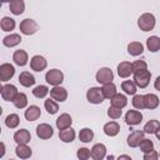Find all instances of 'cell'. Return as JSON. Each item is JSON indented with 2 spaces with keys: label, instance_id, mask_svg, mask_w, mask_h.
I'll use <instances>...</instances> for the list:
<instances>
[{
  "label": "cell",
  "instance_id": "7bdbcfd3",
  "mask_svg": "<svg viewBox=\"0 0 160 160\" xmlns=\"http://www.w3.org/2000/svg\"><path fill=\"white\" fill-rule=\"evenodd\" d=\"M76 156H78L79 160H89V158H91L90 149H88V148H80V149H78Z\"/></svg>",
  "mask_w": 160,
  "mask_h": 160
},
{
  "label": "cell",
  "instance_id": "8992f818",
  "mask_svg": "<svg viewBox=\"0 0 160 160\" xmlns=\"http://www.w3.org/2000/svg\"><path fill=\"white\" fill-rule=\"evenodd\" d=\"M19 94L18 88L14 84H2L1 89H0V95L2 98V100L5 101H11L16 98V95Z\"/></svg>",
  "mask_w": 160,
  "mask_h": 160
},
{
  "label": "cell",
  "instance_id": "c3c4849f",
  "mask_svg": "<svg viewBox=\"0 0 160 160\" xmlns=\"http://www.w3.org/2000/svg\"><path fill=\"white\" fill-rule=\"evenodd\" d=\"M1 148H2V151H1V156H4V155H5V144H4V142H1Z\"/></svg>",
  "mask_w": 160,
  "mask_h": 160
},
{
  "label": "cell",
  "instance_id": "44dd1931",
  "mask_svg": "<svg viewBox=\"0 0 160 160\" xmlns=\"http://www.w3.org/2000/svg\"><path fill=\"white\" fill-rule=\"evenodd\" d=\"M15 155L19 159L26 160V159H29L32 155V150H31V148L28 144H20V145H18L15 148Z\"/></svg>",
  "mask_w": 160,
  "mask_h": 160
},
{
  "label": "cell",
  "instance_id": "4316f807",
  "mask_svg": "<svg viewBox=\"0 0 160 160\" xmlns=\"http://www.w3.org/2000/svg\"><path fill=\"white\" fill-rule=\"evenodd\" d=\"M128 52L131 56H139L144 52V45L140 41H131L128 44Z\"/></svg>",
  "mask_w": 160,
  "mask_h": 160
},
{
  "label": "cell",
  "instance_id": "cb8c5ba5",
  "mask_svg": "<svg viewBox=\"0 0 160 160\" xmlns=\"http://www.w3.org/2000/svg\"><path fill=\"white\" fill-rule=\"evenodd\" d=\"M102 130H104V134H105L106 136L112 138V136H116V135L120 132V125H119L116 121L112 120V121L106 122V124L104 125Z\"/></svg>",
  "mask_w": 160,
  "mask_h": 160
},
{
  "label": "cell",
  "instance_id": "f907efd6",
  "mask_svg": "<svg viewBox=\"0 0 160 160\" xmlns=\"http://www.w3.org/2000/svg\"><path fill=\"white\" fill-rule=\"evenodd\" d=\"M9 160H14V159H9Z\"/></svg>",
  "mask_w": 160,
  "mask_h": 160
},
{
  "label": "cell",
  "instance_id": "681fc988",
  "mask_svg": "<svg viewBox=\"0 0 160 160\" xmlns=\"http://www.w3.org/2000/svg\"><path fill=\"white\" fill-rule=\"evenodd\" d=\"M106 159H108V160H112V159H114V158H112V156H110V155H109V156H108V158H106Z\"/></svg>",
  "mask_w": 160,
  "mask_h": 160
},
{
  "label": "cell",
  "instance_id": "7c38bea8",
  "mask_svg": "<svg viewBox=\"0 0 160 160\" xmlns=\"http://www.w3.org/2000/svg\"><path fill=\"white\" fill-rule=\"evenodd\" d=\"M50 98L56 102H64L68 99V90L62 86H54L50 89Z\"/></svg>",
  "mask_w": 160,
  "mask_h": 160
},
{
  "label": "cell",
  "instance_id": "74e56055",
  "mask_svg": "<svg viewBox=\"0 0 160 160\" xmlns=\"http://www.w3.org/2000/svg\"><path fill=\"white\" fill-rule=\"evenodd\" d=\"M44 108L48 111V114H50V115H54L59 111V104L52 99H46L44 101Z\"/></svg>",
  "mask_w": 160,
  "mask_h": 160
},
{
  "label": "cell",
  "instance_id": "2e32d148",
  "mask_svg": "<svg viewBox=\"0 0 160 160\" xmlns=\"http://www.w3.org/2000/svg\"><path fill=\"white\" fill-rule=\"evenodd\" d=\"M12 61L18 66H25L29 61V55L25 50H21V49L15 50L14 54H12Z\"/></svg>",
  "mask_w": 160,
  "mask_h": 160
},
{
  "label": "cell",
  "instance_id": "ac0fdd59",
  "mask_svg": "<svg viewBox=\"0 0 160 160\" xmlns=\"http://www.w3.org/2000/svg\"><path fill=\"white\" fill-rule=\"evenodd\" d=\"M24 116L28 121H35L41 116V110L38 105H30V106L26 108V110L24 112Z\"/></svg>",
  "mask_w": 160,
  "mask_h": 160
},
{
  "label": "cell",
  "instance_id": "3957f363",
  "mask_svg": "<svg viewBox=\"0 0 160 160\" xmlns=\"http://www.w3.org/2000/svg\"><path fill=\"white\" fill-rule=\"evenodd\" d=\"M45 80L52 88L54 86H60L61 82L64 81V72L59 69H50L45 74Z\"/></svg>",
  "mask_w": 160,
  "mask_h": 160
},
{
  "label": "cell",
  "instance_id": "8d00e7d4",
  "mask_svg": "<svg viewBox=\"0 0 160 160\" xmlns=\"http://www.w3.org/2000/svg\"><path fill=\"white\" fill-rule=\"evenodd\" d=\"M49 92H50V90L46 85H38L32 89V95L36 99H45Z\"/></svg>",
  "mask_w": 160,
  "mask_h": 160
},
{
  "label": "cell",
  "instance_id": "52a82bcc",
  "mask_svg": "<svg viewBox=\"0 0 160 160\" xmlns=\"http://www.w3.org/2000/svg\"><path fill=\"white\" fill-rule=\"evenodd\" d=\"M134 75V82L138 88L140 89H145L149 84H150V80H151V72L149 70H145V71H141V72H136V74H132Z\"/></svg>",
  "mask_w": 160,
  "mask_h": 160
},
{
  "label": "cell",
  "instance_id": "30bf717a",
  "mask_svg": "<svg viewBox=\"0 0 160 160\" xmlns=\"http://www.w3.org/2000/svg\"><path fill=\"white\" fill-rule=\"evenodd\" d=\"M48 66V60L42 55H34L30 59V69L38 72H41Z\"/></svg>",
  "mask_w": 160,
  "mask_h": 160
},
{
  "label": "cell",
  "instance_id": "bcb514c9",
  "mask_svg": "<svg viewBox=\"0 0 160 160\" xmlns=\"http://www.w3.org/2000/svg\"><path fill=\"white\" fill-rule=\"evenodd\" d=\"M154 88H155L158 91H160V75L155 79V81H154Z\"/></svg>",
  "mask_w": 160,
  "mask_h": 160
},
{
  "label": "cell",
  "instance_id": "e575fe53",
  "mask_svg": "<svg viewBox=\"0 0 160 160\" xmlns=\"http://www.w3.org/2000/svg\"><path fill=\"white\" fill-rule=\"evenodd\" d=\"M20 124V118L18 114H9L5 118V125L9 129H16Z\"/></svg>",
  "mask_w": 160,
  "mask_h": 160
},
{
  "label": "cell",
  "instance_id": "d6986e66",
  "mask_svg": "<svg viewBox=\"0 0 160 160\" xmlns=\"http://www.w3.org/2000/svg\"><path fill=\"white\" fill-rule=\"evenodd\" d=\"M116 70H118V75L120 78H122V79H126L130 75H132V65L129 61H121L118 65Z\"/></svg>",
  "mask_w": 160,
  "mask_h": 160
},
{
  "label": "cell",
  "instance_id": "b9f144b4",
  "mask_svg": "<svg viewBox=\"0 0 160 160\" xmlns=\"http://www.w3.org/2000/svg\"><path fill=\"white\" fill-rule=\"evenodd\" d=\"M122 115V110L121 109H118V108H114L110 105V108L108 109V116L112 120H116V119H120Z\"/></svg>",
  "mask_w": 160,
  "mask_h": 160
},
{
  "label": "cell",
  "instance_id": "4fadbf2b",
  "mask_svg": "<svg viewBox=\"0 0 160 160\" xmlns=\"http://www.w3.org/2000/svg\"><path fill=\"white\" fill-rule=\"evenodd\" d=\"M144 135H145V132L141 131V130H134V131H131L129 134V136H128V145L130 148H139L140 142L144 139Z\"/></svg>",
  "mask_w": 160,
  "mask_h": 160
},
{
  "label": "cell",
  "instance_id": "ffe728a7",
  "mask_svg": "<svg viewBox=\"0 0 160 160\" xmlns=\"http://www.w3.org/2000/svg\"><path fill=\"white\" fill-rule=\"evenodd\" d=\"M35 81H36V80H35V76H34L30 71H22V72H20V75H19V82H20V85L24 86V88L34 86Z\"/></svg>",
  "mask_w": 160,
  "mask_h": 160
},
{
  "label": "cell",
  "instance_id": "f35d334b",
  "mask_svg": "<svg viewBox=\"0 0 160 160\" xmlns=\"http://www.w3.org/2000/svg\"><path fill=\"white\" fill-rule=\"evenodd\" d=\"M131 102H132V106H134V109H136V110H142V109H145V102H144V95H140V94H135L134 96H132V100H131Z\"/></svg>",
  "mask_w": 160,
  "mask_h": 160
},
{
  "label": "cell",
  "instance_id": "d4e9b609",
  "mask_svg": "<svg viewBox=\"0 0 160 160\" xmlns=\"http://www.w3.org/2000/svg\"><path fill=\"white\" fill-rule=\"evenodd\" d=\"M75 136H76V134H75V130L72 128H68L65 130H60L59 131V139L62 142H66V144L68 142H72L75 140Z\"/></svg>",
  "mask_w": 160,
  "mask_h": 160
},
{
  "label": "cell",
  "instance_id": "484cf974",
  "mask_svg": "<svg viewBox=\"0 0 160 160\" xmlns=\"http://www.w3.org/2000/svg\"><path fill=\"white\" fill-rule=\"evenodd\" d=\"M9 9L14 15H21L25 10V2L22 0H11L9 2Z\"/></svg>",
  "mask_w": 160,
  "mask_h": 160
},
{
  "label": "cell",
  "instance_id": "836d02e7",
  "mask_svg": "<svg viewBox=\"0 0 160 160\" xmlns=\"http://www.w3.org/2000/svg\"><path fill=\"white\" fill-rule=\"evenodd\" d=\"M160 128V122H159V120H155V119H151V120H149L145 125H144V129H142V131L145 132V134H155L156 132V130Z\"/></svg>",
  "mask_w": 160,
  "mask_h": 160
},
{
  "label": "cell",
  "instance_id": "e0dca14e",
  "mask_svg": "<svg viewBox=\"0 0 160 160\" xmlns=\"http://www.w3.org/2000/svg\"><path fill=\"white\" fill-rule=\"evenodd\" d=\"M55 124H56V128L59 129V131H60V130H65V129H68V128H71L72 119H71V116H70L68 112H62V114H60V116L56 119Z\"/></svg>",
  "mask_w": 160,
  "mask_h": 160
},
{
  "label": "cell",
  "instance_id": "816d5d0a",
  "mask_svg": "<svg viewBox=\"0 0 160 160\" xmlns=\"http://www.w3.org/2000/svg\"><path fill=\"white\" fill-rule=\"evenodd\" d=\"M159 156H160V152H159Z\"/></svg>",
  "mask_w": 160,
  "mask_h": 160
},
{
  "label": "cell",
  "instance_id": "7402d4cb",
  "mask_svg": "<svg viewBox=\"0 0 160 160\" xmlns=\"http://www.w3.org/2000/svg\"><path fill=\"white\" fill-rule=\"evenodd\" d=\"M144 102H145V109H149V110H154L160 105V100L158 95L151 92L144 95Z\"/></svg>",
  "mask_w": 160,
  "mask_h": 160
},
{
  "label": "cell",
  "instance_id": "4dcf8cb0",
  "mask_svg": "<svg viewBox=\"0 0 160 160\" xmlns=\"http://www.w3.org/2000/svg\"><path fill=\"white\" fill-rule=\"evenodd\" d=\"M121 90H124V92L126 95H135L138 91V86L135 85L134 80H125L121 82Z\"/></svg>",
  "mask_w": 160,
  "mask_h": 160
},
{
  "label": "cell",
  "instance_id": "83f0119b",
  "mask_svg": "<svg viewBox=\"0 0 160 160\" xmlns=\"http://www.w3.org/2000/svg\"><path fill=\"white\" fill-rule=\"evenodd\" d=\"M110 102H111V106H114V108L124 109V108L128 105V98H126V95L118 92V94L110 100Z\"/></svg>",
  "mask_w": 160,
  "mask_h": 160
},
{
  "label": "cell",
  "instance_id": "8fae6325",
  "mask_svg": "<svg viewBox=\"0 0 160 160\" xmlns=\"http://www.w3.org/2000/svg\"><path fill=\"white\" fill-rule=\"evenodd\" d=\"M14 75H15V68H14V65H11L9 62H4V64L0 65V80L2 82L9 81Z\"/></svg>",
  "mask_w": 160,
  "mask_h": 160
},
{
  "label": "cell",
  "instance_id": "1f68e13d",
  "mask_svg": "<svg viewBox=\"0 0 160 160\" xmlns=\"http://www.w3.org/2000/svg\"><path fill=\"white\" fill-rule=\"evenodd\" d=\"M15 26H16L15 20L10 16H4L0 20V28H1L2 31H11V30L15 29Z\"/></svg>",
  "mask_w": 160,
  "mask_h": 160
},
{
  "label": "cell",
  "instance_id": "5b68a950",
  "mask_svg": "<svg viewBox=\"0 0 160 160\" xmlns=\"http://www.w3.org/2000/svg\"><path fill=\"white\" fill-rule=\"evenodd\" d=\"M104 95H102V91H101V88L99 86H92L90 88L88 91H86V100L90 102V104H94V105H99L104 101Z\"/></svg>",
  "mask_w": 160,
  "mask_h": 160
},
{
  "label": "cell",
  "instance_id": "ee69618b",
  "mask_svg": "<svg viewBox=\"0 0 160 160\" xmlns=\"http://www.w3.org/2000/svg\"><path fill=\"white\" fill-rule=\"evenodd\" d=\"M142 160H159V152L155 151V150H152L150 152H146V154H144Z\"/></svg>",
  "mask_w": 160,
  "mask_h": 160
},
{
  "label": "cell",
  "instance_id": "f6af8a7d",
  "mask_svg": "<svg viewBox=\"0 0 160 160\" xmlns=\"http://www.w3.org/2000/svg\"><path fill=\"white\" fill-rule=\"evenodd\" d=\"M116 160H132V158L130 155H126V154H122V155H119L116 158Z\"/></svg>",
  "mask_w": 160,
  "mask_h": 160
},
{
  "label": "cell",
  "instance_id": "7dc6e473",
  "mask_svg": "<svg viewBox=\"0 0 160 160\" xmlns=\"http://www.w3.org/2000/svg\"><path fill=\"white\" fill-rule=\"evenodd\" d=\"M155 136H156V139L160 141V128L156 130V132H155Z\"/></svg>",
  "mask_w": 160,
  "mask_h": 160
},
{
  "label": "cell",
  "instance_id": "d590c367",
  "mask_svg": "<svg viewBox=\"0 0 160 160\" xmlns=\"http://www.w3.org/2000/svg\"><path fill=\"white\" fill-rule=\"evenodd\" d=\"M94 139V131L90 128H82L79 132V140L82 142H90Z\"/></svg>",
  "mask_w": 160,
  "mask_h": 160
},
{
  "label": "cell",
  "instance_id": "5bb4252c",
  "mask_svg": "<svg viewBox=\"0 0 160 160\" xmlns=\"http://www.w3.org/2000/svg\"><path fill=\"white\" fill-rule=\"evenodd\" d=\"M90 154L92 160H102L106 156V146L102 142H98L90 149Z\"/></svg>",
  "mask_w": 160,
  "mask_h": 160
},
{
  "label": "cell",
  "instance_id": "d6a6232c",
  "mask_svg": "<svg viewBox=\"0 0 160 160\" xmlns=\"http://www.w3.org/2000/svg\"><path fill=\"white\" fill-rule=\"evenodd\" d=\"M12 104L18 109H25L28 106V96L25 92H19L16 98L12 100Z\"/></svg>",
  "mask_w": 160,
  "mask_h": 160
},
{
  "label": "cell",
  "instance_id": "6da1fadb",
  "mask_svg": "<svg viewBox=\"0 0 160 160\" xmlns=\"http://www.w3.org/2000/svg\"><path fill=\"white\" fill-rule=\"evenodd\" d=\"M156 19L151 12H144L138 19V26L141 31H151L155 28Z\"/></svg>",
  "mask_w": 160,
  "mask_h": 160
},
{
  "label": "cell",
  "instance_id": "603a6c76",
  "mask_svg": "<svg viewBox=\"0 0 160 160\" xmlns=\"http://www.w3.org/2000/svg\"><path fill=\"white\" fill-rule=\"evenodd\" d=\"M21 40H22V39H21L20 34L14 32V34H10V35L4 36V39H2V45L6 46V48H14V46H18V45L21 42Z\"/></svg>",
  "mask_w": 160,
  "mask_h": 160
},
{
  "label": "cell",
  "instance_id": "f546056e",
  "mask_svg": "<svg viewBox=\"0 0 160 160\" xmlns=\"http://www.w3.org/2000/svg\"><path fill=\"white\" fill-rule=\"evenodd\" d=\"M101 91H102V95L105 99H109L111 100L116 94H118V90H116V85L114 82H110V84H106V85H102L101 88Z\"/></svg>",
  "mask_w": 160,
  "mask_h": 160
},
{
  "label": "cell",
  "instance_id": "7a4b0ae2",
  "mask_svg": "<svg viewBox=\"0 0 160 160\" xmlns=\"http://www.w3.org/2000/svg\"><path fill=\"white\" fill-rule=\"evenodd\" d=\"M19 30H20L21 34H24L26 36H30V35H34L39 30V25H38V22L34 19L26 18V19H24V20L20 21Z\"/></svg>",
  "mask_w": 160,
  "mask_h": 160
},
{
  "label": "cell",
  "instance_id": "ab89813d",
  "mask_svg": "<svg viewBox=\"0 0 160 160\" xmlns=\"http://www.w3.org/2000/svg\"><path fill=\"white\" fill-rule=\"evenodd\" d=\"M139 148H140V151H142L144 154H146V152H150V151L154 150V142H152V140L144 138L142 141L140 142Z\"/></svg>",
  "mask_w": 160,
  "mask_h": 160
},
{
  "label": "cell",
  "instance_id": "f1b7e54d",
  "mask_svg": "<svg viewBox=\"0 0 160 160\" xmlns=\"http://www.w3.org/2000/svg\"><path fill=\"white\" fill-rule=\"evenodd\" d=\"M146 48L149 51L151 52H156L160 50V38L156 36V35H152V36H149L146 39Z\"/></svg>",
  "mask_w": 160,
  "mask_h": 160
},
{
  "label": "cell",
  "instance_id": "60d3db41",
  "mask_svg": "<svg viewBox=\"0 0 160 160\" xmlns=\"http://www.w3.org/2000/svg\"><path fill=\"white\" fill-rule=\"evenodd\" d=\"M131 65H132V74L148 70V64L144 60H135L134 62H131Z\"/></svg>",
  "mask_w": 160,
  "mask_h": 160
},
{
  "label": "cell",
  "instance_id": "277c9868",
  "mask_svg": "<svg viewBox=\"0 0 160 160\" xmlns=\"http://www.w3.org/2000/svg\"><path fill=\"white\" fill-rule=\"evenodd\" d=\"M95 79L99 84L101 85H106V84H110L114 80V72L110 68H100L96 74H95Z\"/></svg>",
  "mask_w": 160,
  "mask_h": 160
},
{
  "label": "cell",
  "instance_id": "ba28073f",
  "mask_svg": "<svg viewBox=\"0 0 160 160\" xmlns=\"http://www.w3.org/2000/svg\"><path fill=\"white\" fill-rule=\"evenodd\" d=\"M142 121V114L141 111L136 110V109H131V110H128L126 114H125V122L130 126H135V125H139L140 122Z\"/></svg>",
  "mask_w": 160,
  "mask_h": 160
},
{
  "label": "cell",
  "instance_id": "9a60e30c",
  "mask_svg": "<svg viewBox=\"0 0 160 160\" xmlns=\"http://www.w3.org/2000/svg\"><path fill=\"white\" fill-rule=\"evenodd\" d=\"M31 140V134L28 129H20L16 130L14 134V141L20 145V144H29Z\"/></svg>",
  "mask_w": 160,
  "mask_h": 160
},
{
  "label": "cell",
  "instance_id": "9c48e42d",
  "mask_svg": "<svg viewBox=\"0 0 160 160\" xmlns=\"http://www.w3.org/2000/svg\"><path fill=\"white\" fill-rule=\"evenodd\" d=\"M52 135H54V129L50 124L42 122V124H39L36 126V136L39 139L48 140V139H51Z\"/></svg>",
  "mask_w": 160,
  "mask_h": 160
}]
</instances>
